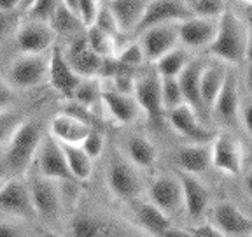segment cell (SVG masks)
<instances>
[{
	"label": "cell",
	"mask_w": 252,
	"mask_h": 237,
	"mask_svg": "<svg viewBox=\"0 0 252 237\" xmlns=\"http://www.w3.org/2000/svg\"><path fill=\"white\" fill-rule=\"evenodd\" d=\"M42 130L37 121H23L14 126L4 146V170L11 178H20L30 169L32 160L42 144Z\"/></svg>",
	"instance_id": "obj_1"
},
{
	"label": "cell",
	"mask_w": 252,
	"mask_h": 237,
	"mask_svg": "<svg viewBox=\"0 0 252 237\" xmlns=\"http://www.w3.org/2000/svg\"><path fill=\"white\" fill-rule=\"evenodd\" d=\"M249 42V28L235 12L226 11L219 18V30L209 46V55L219 58L226 63H242L247 56Z\"/></svg>",
	"instance_id": "obj_2"
},
{
	"label": "cell",
	"mask_w": 252,
	"mask_h": 237,
	"mask_svg": "<svg viewBox=\"0 0 252 237\" xmlns=\"http://www.w3.org/2000/svg\"><path fill=\"white\" fill-rule=\"evenodd\" d=\"M105 181L110 194L125 202L138 200L142 192V181L133 163L126 162L125 158H112L105 170Z\"/></svg>",
	"instance_id": "obj_3"
},
{
	"label": "cell",
	"mask_w": 252,
	"mask_h": 237,
	"mask_svg": "<svg viewBox=\"0 0 252 237\" xmlns=\"http://www.w3.org/2000/svg\"><path fill=\"white\" fill-rule=\"evenodd\" d=\"M49 79V58L44 55H28L23 53V56L16 58L11 63L7 71V81L14 88L28 90L35 88Z\"/></svg>",
	"instance_id": "obj_4"
},
{
	"label": "cell",
	"mask_w": 252,
	"mask_h": 237,
	"mask_svg": "<svg viewBox=\"0 0 252 237\" xmlns=\"http://www.w3.org/2000/svg\"><path fill=\"white\" fill-rule=\"evenodd\" d=\"M147 194H149V200L154 202L161 211H165L170 218L186 211L184 192H182L181 179L175 172L156 176L151 181Z\"/></svg>",
	"instance_id": "obj_5"
},
{
	"label": "cell",
	"mask_w": 252,
	"mask_h": 237,
	"mask_svg": "<svg viewBox=\"0 0 252 237\" xmlns=\"http://www.w3.org/2000/svg\"><path fill=\"white\" fill-rule=\"evenodd\" d=\"M37 167L42 176L53 179V181H75L74 174L68 167L62 142L53 134L42 139L40 150L37 153Z\"/></svg>",
	"instance_id": "obj_6"
},
{
	"label": "cell",
	"mask_w": 252,
	"mask_h": 237,
	"mask_svg": "<svg viewBox=\"0 0 252 237\" xmlns=\"http://www.w3.org/2000/svg\"><path fill=\"white\" fill-rule=\"evenodd\" d=\"M0 207L2 213L12 218H27L37 216L33 200H32L30 185L20 178H9L4 181L2 192H0Z\"/></svg>",
	"instance_id": "obj_7"
},
{
	"label": "cell",
	"mask_w": 252,
	"mask_h": 237,
	"mask_svg": "<svg viewBox=\"0 0 252 237\" xmlns=\"http://www.w3.org/2000/svg\"><path fill=\"white\" fill-rule=\"evenodd\" d=\"M135 99L142 107V113L147 116L151 123L161 126L165 119V104L161 95V76L158 72H151L144 78L137 79L135 88Z\"/></svg>",
	"instance_id": "obj_8"
},
{
	"label": "cell",
	"mask_w": 252,
	"mask_h": 237,
	"mask_svg": "<svg viewBox=\"0 0 252 237\" xmlns=\"http://www.w3.org/2000/svg\"><path fill=\"white\" fill-rule=\"evenodd\" d=\"M193 16V9L189 7L184 0H149L137 32L142 34L144 30L154 27V25L182 23V21L189 20Z\"/></svg>",
	"instance_id": "obj_9"
},
{
	"label": "cell",
	"mask_w": 252,
	"mask_h": 237,
	"mask_svg": "<svg viewBox=\"0 0 252 237\" xmlns=\"http://www.w3.org/2000/svg\"><path fill=\"white\" fill-rule=\"evenodd\" d=\"M56 34L53 27L46 21L28 20L21 23L16 30V42L21 53L28 55H44L55 47Z\"/></svg>",
	"instance_id": "obj_10"
},
{
	"label": "cell",
	"mask_w": 252,
	"mask_h": 237,
	"mask_svg": "<svg viewBox=\"0 0 252 237\" xmlns=\"http://www.w3.org/2000/svg\"><path fill=\"white\" fill-rule=\"evenodd\" d=\"M83 76H79L74 71L62 47H53L49 55V79H47L53 90L62 95L63 99L74 100L75 90L83 83Z\"/></svg>",
	"instance_id": "obj_11"
},
{
	"label": "cell",
	"mask_w": 252,
	"mask_h": 237,
	"mask_svg": "<svg viewBox=\"0 0 252 237\" xmlns=\"http://www.w3.org/2000/svg\"><path fill=\"white\" fill-rule=\"evenodd\" d=\"M212 165L228 176H240L244 153L240 141L229 132H220L212 141Z\"/></svg>",
	"instance_id": "obj_12"
},
{
	"label": "cell",
	"mask_w": 252,
	"mask_h": 237,
	"mask_svg": "<svg viewBox=\"0 0 252 237\" xmlns=\"http://www.w3.org/2000/svg\"><path fill=\"white\" fill-rule=\"evenodd\" d=\"M179 42V27H173V23L154 25L142 32L140 44L146 53V60L151 63H156L161 56L175 49Z\"/></svg>",
	"instance_id": "obj_13"
},
{
	"label": "cell",
	"mask_w": 252,
	"mask_h": 237,
	"mask_svg": "<svg viewBox=\"0 0 252 237\" xmlns=\"http://www.w3.org/2000/svg\"><path fill=\"white\" fill-rule=\"evenodd\" d=\"M212 220L222 237L252 236V220L229 200H220L214 205Z\"/></svg>",
	"instance_id": "obj_14"
},
{
	"label": "cell",
	"mask_w": 252,
	"mask_h": 237,
	"mask_svg": "<svg viewBox=\"0 0 252 237\" xmlns=\"http://www.w3.org/2000/svg\"><path fill=\"white\" fill-rule=\"evenodd\" d=\"M51 181L53 179L46 178L39 172L35 176H32L30 183H28L37 216L46 221H56L60 218V211H62L60 195Z\"/></svg>",
	"instance_id": "obj_15"
},
{
	"label": "cell",
	"mask_w": 252,
	"mask_h": 237,
	"mask_svg": "<svg viewBox=\"0 0 252 237\" xmlns=\"http://www.w3.org/2000/svg\"><path fill=\"white\" fill-rule=\"evenodd\" d=\"M198 113L194 107L188 102H182L175 109L168 111V121L173 126V130L181 134L182 137H188L193 142H209L212 141V134L209 128L201 125Z\"/></svg>",
	"instance_id": "obj_16"
},
{
	"label": "cell",
	"mask_w": 252,
	"mask_h": 237,
	"mask_svg": "<svg viewBox=\"0 0 252 237\" xmlns=\"http://www.w3.org/2000/svg\"><path fill=\"white\" fill-rule=\"evenodd\" d=\"M65 51V56L70 62V65L74 67V71L83 78H96L102 74L103 60L100 55L93 51V47L88 42V37H77L75 40H72L68 44Z\"/></svg>",
	"instance_id": "obj_17"
},
{
	"label": "cell",
	"mask_w": 252,
	"mask_h": 237,
	"mask_svg": "<svg viewBox=\"0 0 252 237\" xmlns=\"http://www.w3.org/2000/svg\"><path fill=\"white\" fill-rule=\"evenodd\" d=\"M219 30V18L196 16L179 23L181 42L188 47H209L214 42Z\"/></svg>",
	"instance_id": "obj_18"
},
{
	"label": "cell",
	"mask_w": 252,
	"mask_h": 237,
	"mask_svg": "<svg viewBox=\"0 0 252 237\" xmlns=\"http://www.w3.org/2000/svg\"><path fill=\"white\" fill-rule=\"evenodd\" d=\"M173 172L177 174V178L181 179L182 192H184L186 213L189 214L191 220H198V218L203 216L210 204L209 188L198 179L196 174L188 172V170H182V169L173 170Z\"/></svg>",
	"instance_id": "obj_19"
},
{
	"label": "cell",
	"mask_w": 252,
	"mask_h": 237,
	"mask_svg": "<svg viewBox=\"0 0 252 237\" xmlns=\"http://www.w3.org/2000/svg\"><path fill=\"white\" fill-rule=\"evenodd\" d=\"M102 104L105 106L107 113L121 125H130L137 121L142 113V107L135 95L121 93L116 90H103Z\"/></svg>",
	"instance_id": "obj_20"
},
{
	"label": "cell",
	"mask_w": 252,
	"mask_h": 237,
	"mask_svg": "<svg viewBox=\"0 0 252 237\" xmlns=\"http://www.w3.org/2000/svg\"><path fill=\"white\" fill-rule=\"evenodd\" d=\"M212 111L220 123L228 126L236 125L238 111H240V93H238V83H236L235 74H226L224 84L217 95Z\"/></svg>",
	"instance_id": "obj_21"
},
{
	"label": "cell",
	"mask_w": 252,
	"mask_h": 237,
	"mask_svg": "<svg viewBox=\"0 0 252 237\" xmlns=\"http://www.w3.org/2000/svg\"><path fill=\"white\" fill-rule=\"evenodd\" d=\"M90 130H91L90 121L65 111V113H60V115H56L53 118L49 134H53L62 142L81 144L86 139V135L90 134Z\"/></svg>",
	"instance_id": "obj_22"
},
{
	"label": "cell",
	"mask_w": 252,
	"mask_h": 237,
	"mask_svg": "<svg viewBox=\"0 0 252 237\" xmlns=\"http://www.w3.org/2000/svg\"><path fill=\"white\" fill-rule=\"evenodd\" d=\"M107 5L114 12L123 34H130L137 32L146 12L147 0H107Z\"/></svg>",
	"instance_id": "obj_23"
},
{
	"label": "cell",
	"mask_w": 252,
	"mask_h": 237,
	"mask_svg": "<svg viewBox=\"0 0 252 237\" xmlns=\"http://www.w3.org/2000/svg\"><path fill=\"white\" fill-rule=\"evenodd\" d=\"M203 67L205 65L201 62H198V60H191V62L186 65L184 71L179 74V83H181L186 102L191 104L200 116L207 115V109H205V106H203L201 91H200V78H201V71H203Z\"/></svg>",
	"instance_id": "obj_24"
},
{
	"label": "cell",
	"mask_w": 252,
	"mask_h": 237,
	"mask_svg": "<svg viewBox=\"0 0 252 237\" xmlns=\"http://www.w3.org/2000/svg\"><path fill=\"white\" fill-rule=\"evenodd\" d=\"M179 169L193 174H201L212 165V142H194L177 151Z\"/></svg>",
	"instance_id": "obj_25"
},
{
	"label": "cell",
	"mask_w": 252,
	"mask_h": 237,
	"mask_svg": "<svg viewBox=\"0 0 252 237\" xmlns=\"http://www.w3.org/2000/svg\"><path fill=\"white\" fill-rule=\"evenodd\" d=\"M133 209H135V214H137L138 221H140V225L144 227L146 232L151 234V236L163 237L166 230L172 227L170 216L165 213V211L159 209L154 202L135 200Z\"/></svg>",
	"instance_id": "obj_26"
},
{
	"label": "cell",
	"mask_w": 252,
	"mask_h": 237,
	"mask_svg": "<svg viewBox=\"0 0 252 237\" xmlns=\"http://www.w3.org/2000/svg\"><path fill=\"white\" fill-rule=\"evenodd\" d=\"M126 157L138 169H153L158 162V150L144 135H131L126 141Z\"/></svg>",
	"instance_id": "obj_27"
},
{
	"label": "cell",
	"mask_w": 252,
	"mask_h": 237,
	"mask_svg": "<svg viewBox=\"0 0 252 237\" xmlns=\"http://www.w3.org/2000/svg\"><path fill=\"white\" fill-rule=\"evenodd\" d=\"M226 74L222 71L220 65H205L203 71H201L200 78V91H201V100H203V106L209 111L214 109V104H216L217 95H219L220 88L224 84Z\"/></svg>",
	"instance_id": "obj_28"
},
{
	"label": "cell",
	"mask_w": 252,
	"mask_h": 237,
	"mask_svg": "<svg viewBox=\"0 0 252 237\" xmlns=\"http://www.w3.org/2000/svg\"><path fill=\"white\" fill-rule=\"evenodd\" d=\"M62 142V141H60ZM65 157H67L68 167H70L72 174L77 181H88L93 174V158L84 151L81 144H68V142H62Z\"/></svg>",
	"instance_id": "obj_29"
},
{
	"label": "cell",
	"mask_w": 252,
	"mask_h": 237,
	"mask_svg": "<svg viewBox=\"0 0 252 237\" xmlns=\"http://www.w3.org/2000/svg\"><path fill=\"white\" fill-rule=\"evenodd\" d=\"M49 25L53 27V30L58 36H74L77 32H81L83 28H86L84 21L81 20L79 12H75L74 9L68 7L63 0H60L58 7H56L55 14L51 16Z\"/></svg>",
	"instance_id": "obj_30"
},
{
	"label": "cell",
	"mask_w": 252,
	"mask_h": 237,
	"mask_svg": "<svg viewBox=\"0 0 252 237\" xmlns=\"http://www.w3.org/2000/svg\"><path fill=\"white\" fill-rule=\"evenodd\" d=\"M86 37L90 46L93 47V51L100 55L102 58H116L118 55V37H114L109 32L102 30L96 25H91L86 28Z\"/></svg>",
	"instance_id": "obj_31"
},
{
	"label": "cell",
	"mask_w": 252,
	"mask_h": 237,
	"mask_svg": "<svg viewBox=\"0 0 252 237\" xmlns=\"http://www.w3.org/2000/svg\"><path fill=\"white\" fill-rule=\"evenodd\" d=\"M191 62L189 60V55L184 51V49H172L170 53H166L165 56L156 62V71L161 78H179L182 71L186 69V65Z\"/></svg>",
	"instance_id": "obj_32"
},
{
	"label": "cell",
	"mask_w": 252,
	"mask_h": 237,
	"mask_svg": "<svg viewBox=\"0 0 252 237\" xmlns=\"http://www.w3.org/2000/svg\"><path fill=\"white\" fill-rule=\"evenodd\" d=\"M102 84L100 81H96L94 78H84L83 83L79 84V88L75 90L74 95V102L83 104L84 107L91 109L94 104L102 102Z\"/></svg>",
	"instance_id": "obj_33"
},
{
	"label": "cell",
	"mask_w": 252,
	"mask_h": 237,
	"mask_svg": "<svg viewBox=\"0 0 252 237\" xmlns=\"http://www.w3.org/2000/svg\"><path fill=\"white\" fill-rule=\"evenodd\" d=\"M70 234L75 237H98L103 234V227L94 216L79 214L72 220Z\"/></svg>",
	"instance_id": "obj_34"
},
{
	"label": "cell",
	"mask_w": 252,
	"mask_h": 237,
	"mask_svg": "<svg viewBox=\"0 0 252 237\" xmlns=\"http://www.w3.org/2000/svg\"><path fill=\"white\" fill-rule=\"evenodd\" d=\"M161 95L166 113L181 106L182 102H186L179 78H161Z\"/></svg>",
	"instance_id": "obj_35"
},
{
	"label": "cell",
	"mask_w": 252,
	"mask_h": 237,
	"mask_svg": "<svg viewBox=\"0 0 252 237\" xmlns=\"http://www.w3.org/2000/svg\"><path fill=\"white\" fill-rule=\"evenodd\" d=\"M58 4H60V0H30L27 14L30 20L49 23V20H51V16L55 14Z\"/></svg>",
	"instance_id": "obj_36"
},
{
	"label": "cell",
	"mask_w": 252,
	"mask_h": 237,
	"mask_svg": "<svg viewBox=\"0 0 252 237\" xmlns=\"http://www.w3.org/2000/svg\"><path fill=\"white\" fill-rule=\"evenodd\" d=\"M116 60L121 62L126 67H137V65H142L146 60V53H144V47H142L140 42H130L126 44L123 49H119L118 55H116Z\"/></svg>",
	"instance_id": "obj_37"
},
{
	"label": "cell",
	"mask_w": 252,
	"mask_h": 237,
	"mask_svg": "<svg viewBox=\"0 0 252 237\" xmlns=\"http://www.w3.org/2000/svg\"><path fill=\"white\" fill-rule=\"evenodd\" d=\"M189 7L193 9L196 16H203V18H220L226 12L224 0H196Z\"/></svg>",
	"instance_id": "obj_38"
},
{
	"label": "cell",
	"mask_w": 252,
	"mask_h": 237,
	"mask_svg": "<svg viewBox=\"0 0 252 237\" xmlns=\"http://www.w3.org/2000/svg\"><path fill=\"white\" fill-rule=\"evenodd\" d=\"M93 25H96V27H100L102 30L112 34L114 37H119L123 34L121 28H119V25H118V20H116L114 12L110 11V7L107 4H100L98 14H96V20H94Z\"/></svg>",
	"instance_id": "obj_39"
},
{
	"label": "cell",
	"mask_w": 252,
	"mask_h": 237,
	"mask_svg": "<svg viewBox=\"0 0 252 237\" xmlns=\"http://www.w3.org/2000/svg\"><path fill=\"white\" fill-rule=\"evenodd\" d=\"M81 146L84 148V151H86V153L90 155V157L93 158V160H96V158H98L100 155L103 153L105 139H103V135L100 134L98 130L91 128L90 134L86 135V139H84V141L81 142Z\"/></svg>",
	"instance_id": "obj_40"
},
{
	"label": "cell",
	"mask_w": 252,
	"mask_h": 237,
	"mask_svg": "<svg viewBox=\"0 0 252 237\" xmlns=\"http://www.w3.org/2000/svg\"><path fill=\"white\" fill-rule=\"evenodd\" d=\"M189 232L193 237H222V234H220V230L217 229L214 221L212 223H200L196 227H191Z\"/></svg>",
	"instance_id": "obj_41"
},
{
	"label": "cell",
	"mask_w": 252,
	"mask_h": 237,
	"mask_svg": "<svg viewBox=\"0 0 252 237\" xmlns=\"http://www.w3.org/2000/svg\"><path fill=\"white\" fill-rule=\"evenodd\" d=\"M242 121H244L245 130L252 135V102L245 104V106L242 107Z\"/></svg>",
	"instance_id": "obj_42"
},
{
	"label": "cell",
	"mask_w": 252,
	"mask_h": 237,
	"mask_svg": "<svg viewBox=\"0 0 252 237\" xmlns=\"http://www.w3.org/2000/svg\"><path fill=\"white\" fill-rule=\"evenodd\" d=\"M0 234L4 237H16V236H20V230L16 229L12 223H7V221H4L2 225H0Z\"/></svg>",
	"instance_id": "obj_43"
},
{
	"label": "cell",
	"mask_w": 252,
	"mask_h": 237,
	"mask_svg": "<svg viewBox=\"0 0 252 237\" xmlns=\"http://www.w3.org/2000/svg\"><path fill=\"white\" fill-rule=\"evenodd\" d=\"M163 237H193V236H191V232H189V230L177 229V227H170Z\"/></svg>",
	"instance_id": "obj_44"
},
{
	"label": "cell",
	"mask_w": 252,
	"mask_h": 237,
	"mask_svg": "<svg viewBox=\"0 0 252 237\" xmlns=\"http://www.w3.org/2000/svg\"><path fill=\"white\" fill-rule=\"evenodd\" d=\"M21 0H0V7H2V12L7 14V12H12L18 5H20Z\"/></svg>",
	"instance_id": "obj_45"
},
{
	"label": "cell",
	"mask_w": 252,
	"mask_h": 237,
	"mask_svg": "<svg viewBox=\"0 0 252 237\" xmlns=\"http://www.w3.org/2000/svg\"><path fill=\"white\" fill-rule=\"evenodd\" d=\"M244 185H245V190H247L249 197L252 198V170L247 174V176H245V181H244Z\"/></svg>",
	"instance_id": "obj_46"
},
{
	"label": "cell",
	"mask_w": 252,
	"mask_h": 237,
	"mask_svg": "<svg viewBox=\"0 0 252 237\" xmlns=\"http://www.w3.org/2000/svg\"><path fill=\"white\" fill-rule=\"evenodd\" d=\"M63 2H65L70 9H74L75 12H79V0H63Z\"/></svg>",
	"instance_id": "obj_47"
},
{
	"label": "cell",
	"mask_w": 252,
	"mask_h": 237,
	"mask_svg": "<svg viewBox=\"0 0 252 237\" xmlns=\"http://www.w3.org/2000/svg\"><path fill=\"white\" fill-rule=\"evenodd\" d=\"M247 88L251 90V93H252V63L249 65V69H247Z\"/></svg>",
	"instance_id": "obj_48"
},
{
	"label": "cell",
	"mask_w": 252,
	"mask_h": 237,
	"mask_svg": "<svg viewBox=\"0 0 252 237\" xmlns=\"http://www.w3.org/2000/svg\"><path fill=\"white\" fill-rule=\"evenodd\" d=\"M184 2H186V4H188V5H191V4H194L196 0H184Z\"/></svg>",
	"instance_id": "obj_49"
},
{
	"label": "cell",
	"mask_w": 252,
	"mask_h": 237,
	"mask_svg": "<svg viewBox=\"0 0 252 237\" xmlns=\"http://www.w3.org/2000/svg\"><path fill=\"white\" fill-rule=\"evenodd\" d=\"M94 2H98V4H100V2H102V0H94Z\"/></svg>",
	"instance_id": "obj_50"
},
{
	"label": "cell",
	"mask_w": 252,
	"mask_h": 237,
	"mask_svg": "<svg viewBox=\"0 0 252 237\" xmlns=\"http://www.w3.org/2000/svg\"><path fill=\"white\" fill-rule=\"evenodd\" d=\"M251 155H252V144H251Z\"/></svg>",
	"instance_id": "obj_51"
},
{
	"label": "cell",
	"mask_w": 252,
	"mask_h": 237,
	"mask_svg": "<svg viewBox=\"0 0 252 237\" xmlns=\"http://www.w3.org/2000/svg\"><path fill=\"white\" fill-rule=\"evenodd\" d=\"M247 2H251V4H252V0H247Z\"/></svg>",
	"instance_id": "obj_52"
}]
</instances>
